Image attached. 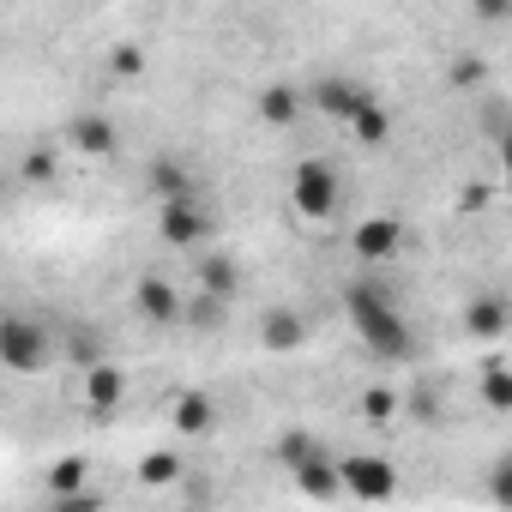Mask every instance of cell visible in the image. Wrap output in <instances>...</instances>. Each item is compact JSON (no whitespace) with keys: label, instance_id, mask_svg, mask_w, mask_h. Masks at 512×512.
Listing matches in <instances>:
<instances>
[{"label":"cell","instance_id":"8","mask_svg":"<svg viewBox=\"0 0 512 512\" xmlns=\"http://www.w3.org/2000/svg\"><path fill=\"white\" fill-rule=\"evenodd\" d=\"M133 314H139L145 326H175L187 308H181V290L151 272V278H139V290H133Z\"/></svg>","mask_w":512,"mask_h":512},{"label":"cell","instance_id":"17","mask_svg":"<svg viewBox=\"0 0 512 512\" xmlns=\"http://www.w3.org/2000/svg\"><path fill=\"white\" fill-rule=\"evenodd\" d=\"M482 398H488V410H512V368H506V356L482 362Z\"/></svg>","mask_w":512,"mask_h":512},{"label":"cell","instance_id":"6","mask_svg":"<svg viewBox=\"0 0 512 512\" xmlns=\"http://www.w3.org/2000/svg\"><path fill=\"white\" fill-rule=\"evenodd\" d=\"M121 398H127V368H115V362H85V380H79V404L91 410V416H115L121 410Z\"/></svg>","mask_w":512,"mask_h":512},{"label":"cell","instance_id":"5","mask_svg":"<svg viewBox=\"0 0 512 512\" xmlns=\"http://www.w3.org/2000/svg\"><path fill=\"white\" fill-rule=\"evenodd\" d=\"M368 97H374V91H368L362 79H350V73H326V79H314V85H308V103H314L326 121H350Z\"/></svg>","mask_w":512,"mask_h":512},{"label":"cell","instance_id":"2","mask_svg":"<svg viewBox=\"0 0 512 512\" xmlns=\"http://www.w3.org/2000/svg\"><path fill=\"white\" fill-rule=\"evenodd\" d=\"M55 362V338L31 314H0V368L7 374H43Z\"/></svg>","mask_w":512,"mask_h":512},{"label":"cell","instance_id":"26","mask_svg":"<svg viewBox=\"0 0 512 512\" xmlns=\"http://www.w3.org/2000/svg\"><path fill=\"white\" fill-rule=\"evenodd\" d=\"M139 67H145V55H139V49H115V73H127V79H133Z\"/></svg>","mask_w":512,"mask_h":512},{"label":"cell","instance_id":"16","mask_svg":"<svg viewBox=\"0 0 512 512\" xmlns=\"http://www.w3.org/2000/svg\"><path fill=\"white\" fill-rule=\"evenodd\" d=\"M344 127H350V133H356L362 145H386V133H392V115H386V109H380V103L368 97V103H362V109H356V115H350Z\"/></svg>","mask_w":512,"mask_h":512},{"label":"cell","instance_id":"23","mask_svg":"<svg viewBox=\"0 0 512 512\" xmlns=\"http://www.w3.org/2000/svg\"><path fill=\"white\" fill-rule=\"evenodd\" d=\"M362 416H368V422H392V392H380V386L362 392Z\"/></svg>","mask_w":512,"mask_h":512},{"label":"cell","instance_id":"14","mask_svg":"<svg viewBox=\"0 0 512 512\" xmlns=\"http://www.w3.org/2000/svg\"><path fill=\"white\" fill-rule=\"evenodd\" d=\"M302 338H308V326H302V320H296L290 308L266 314V326H260V344H266V350H296Z\"/></svg>","mask_w":512,"mask_h":512},{"label":"cell","instance_id":"13","mask_svg":"<svg viewBox=\"0 0 512 512\" xmlns=\"http://www.w3.org/2000/svg\"><path fill=\"white\" fill-rule=\"evenodd\" d=\"M464 332H470V338H500V332H506V302H500V296L470 302V308H464Z\"/></svg>","mask_w":512,"mask_h":512},{"label":"cell","instance_id":"25","mask_svg":"<svg viewBox=\"0 0 512 512\" xmlns=\"http://www.w3.org/2000/svg\"><path fill=\"white\" fill-rule=\"evenodd\" d=\"M25 175H31V181H55V157H49V151L25 157Z\"/></svg>","mask_w":512,"mask_h":512},{"label":"cell","instance_id":"18","mask_svg":"<svg viewBox=\"0 0 512 512\" xmlns=\"http://www.w3.org/2000/svg\"><path fill=\"white\" fill-rule=\"evenodd\" d=\"M320 452H326V440H320V434H308V428H290V434L272 446V458H278V464H290V470H296V464H308V458H320Z\"/></svg>","mask_w":512,"mask_h":512},{"label":"cell","instance_id":"7","mask_svg":"<svg viewBox=\"0 0 512 512\" xmlns=\"http://www.w3.org/2000/svg\"><path fill=\"white\" fill-rule=\"evenodd\" d=\"M338 482H344V494H356V500H392V494H398V476H392L386 458H344V464H338Z\"/></svg>","mask_w":512,"mask_h":512},{"label":"cell","instance_id":"10","mask_svg":"<svg viewBox=\"0 0 512 512\" xmlns=\"http://www.w3.org/2000/svg\"><path fill=\"white\" fill-rule=\"evenodd\" d=\"M67 145L85 151V157H109V151H115V127H109V115H73V121H67Z\"/></svg>","mask_w":512,"mask_h":512},{"label":"cell","instance_id":"22","mask_svg":"<svg viewBox=\"0 0 512 512\" xmlns=\"http://www.w3.org/2000/svg\"><path fill=\"white\" fill-rule=\"evenodd\" d=\"M175 470H181V464H175V452H145V464H139V476H145V482H169Z\"/></svg>","mask_w":512,"mask_h":512},{"label":"cell","instance_id":"9","mask_svg":"<svg viewBox=\"0 0 512 512\" xmlns=\"http://www.w3.org/2000/svg\"><path fill=\"white\" fill-rule=\"evenodd\" d=\"M398 241H404V223H398V217H368V223L350 235L356 260H368V266H386L392 253H398Z\"/></svg>","mask_w":512,"mask_h":512},{"label":"cell","instance_id":"19","mask_svg":"<svg viewBox=\"0 0 512 512\" xmlns=\"http://www.w3.org/2000/svg\"><path fill=\"white\" fill-rule=\"evenodd\" d=\"M151 187H157V199H175V193H193V175L163 157V163H151Z\"/></svg>","mask_w":512,"mask_h":512},{"label":"cell","instance_id":"3","mask_svg":"<svg viewBox=\"0 0 512 512\" xmlns=\"http://www.w3.org/2000/svg\"><path fill=\"white\" fill-rule=\"evenodd\" d=\"M290 205H296L302 223H332L338 205H344V175H338V163L308 157V163L296 169V181H290Z\"/></svg>","mask_w":512,"mask_h":512},{"label":"cell","instance_id":"11","mask_svg":"<svg viewBox=\"0 0 512 512\" xmlns=\"http://www.w3.org/2000/svg\"><path fill=\"white\" fill-rule=\"evenodd\" d=\"M175 428L193 434V440L211 434V428H217V404H211L205 392H181V398H175Z\"/></svg>","mask_w":512,"mask_h":512},{"label":"cell","instance_id":"20","mask_svg":"<svg viewBox=\"0 0 512 512\" xmlns=\"http://www.w3.org/2000/svg\"><path fill=\"white\" fill-rule=\"evenodd\" d=\"M85 476H91V470H85V458H61V464H55V476H49V488H55V500H67V494H79V488H85Z\"/></svg>","mask_w":512,"mask_h":512},{"label":"cell","instance_id":"24","mask_svg":"<svg viewBox=\"0 0 512 512\" xmlns=\"http://www.w3.org/2000/svg\"><path fill=\"white\" fill-rule=\"evenodd\" d=\"M470 7H476V19H488V25L512 19V0H470Z\"/></svg>","mask_w":512,"mask_h":512},{"label":"cell","instance_id":"4","mask_svg":"<svg viewBox=\"0 0 512 512\" xmlns=\"http://www.w3.org/2000/svg\"><path fill=\"white\" fill-rule=\"evenodd\" d=\"M157 235H163L169 247H193V241L211 235V217H205V205H199L193 193H175V199H163V211H157Z\"/></svg>","mask_w":512,"mask_h":512},{"label":"cell","instance_id":"15","mask_svg":"<svg viewBox=\"0 0 512 512\" xmlns=\"http://www.w3.org/2000/svg\"><path fill=\"white\" fill-rule=\"evenodd\" d=\"M260 115H266L272 127H296V115H302L296 85H272V91H260Z\"/></svg>","mask_w":512,"mask_h":512},{"label":"cell","instance_id":"1","mask_svg":"<svg viewBox=\"0 0 512 512\" xmlns=\"http://www.w3.org/2000/svg\"><path fill=\"white\" fill-rule=\"evenodd\" d=\"M344 314H350L356 338L368 344V356H380V362H410V356H416V332H410L398 296H392L380 278L362 272V278L344 290Z\"/></svg>","mask_w":512,"mask_h":512},{"label":"cell","instance_id":"12","mask_svg":"<svg viewBox=\"0 0 512 512\" xmlns=\"http://www.w3.org/2000/svg\"><path fill=\"white\" fill-rule=\"evenodd\" d=\"M296 482H302V494H320V500H338V494H344V482H338V464H332V452H320V458L296 464Z\"/></svg>","mask_w":512,"mask_h":512},{"label":"cell","instance_id":"21","mask_svg":"<svg viewBox=\"0 0 512 512\" xmlns=\"http://www.w3.org/2000/svg\"><path fill=\"white\" fill-rule=\"evenodd\" d=\"M199 284L229 302V296H235V266H229V260H205V266H199Z\"/></svg>","mask_w":512,"mask_h":512}]
</instances>
